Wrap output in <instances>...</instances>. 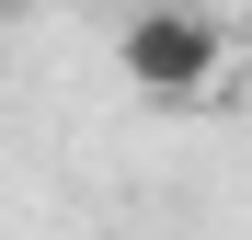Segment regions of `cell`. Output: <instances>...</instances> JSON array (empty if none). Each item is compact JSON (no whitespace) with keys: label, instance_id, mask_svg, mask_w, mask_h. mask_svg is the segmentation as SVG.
Here are the masks:
<instances>
[{"label":"cell","instance_id":"obj_2","mask_svg":"<svg viewBox=\"0 0 252 240\" xmlns=\"http://www.w3.org/2000/svg\"><path fill=\"white\" fill-rule=\"evenodd\" d=\"M0 12H12V0H0Z\"/></svg>","mask_w":252,"mask_h":240},{"label":"cell","instance_id":"obj_1","mask_svg":"<svg viewBox=\"0 0 252 240\" xmlns=\"http://www.w3.org/2000/svg\"><path fill=\"white\" fill-rule=\"evenodd\" d=\"M115 69L138 80V92L184 103V92H206V80H218V23H206L195 0H138V12H126V34H115Z\"/></svg>","mask_w":252,"mask_h":240}]
</instances>
